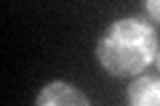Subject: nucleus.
Returning <instances> with one entry per match:
<instances>
[{"label": "nucleus", "mask_w": 160, "mask_h": 106, "mask_svg": "<svg viewBox=\"0 0 160 106\" xmlns=\"http://www.w3.org/2000/svg\"><path fill=\"white\" fill-rule=\"evenodd\" d=\"M35 106H91L88 95L67 80H51L40 88Z\"/></svg>", "instance_id": "nucleus-2"}, {"label": "nucleus", "mask_w": 160, "mask_h": 106, "mask_svg": "<svg viewBox=\"0 0 160 106\" xmlns=\"http://www.w3.org/2000/svg\"><path fill=\"white\" fill-rule=\"evenodd\" d=\"M160 50L158 32L139 16L115 19L96 40V61L109 77H139L155 64Z\"/></svg>", "instance_id": "nucleus-1"}, {"label": "nucleus", "mask_w": 160, "mask_h": 106, "mask_svg": "<svg viewBox=\"0 0 160 106\" xmlns=\"http://www.w3.org/2000/svg\"><path fill=\"white\" fill-rule=\"evenodd\" d=\"M128 106H160V77L139 74L126 90Z\"/></svg>", "instance_id": "nucleus-3"}, {"label": "nucleus", "mask_w": 160, "mask_h": 106, "mask_svg": "<svg viewBox=\"0 0 160 106\" xmlns=\"http://www.w3.org/2000/svg\"><path fill=\"white\" fill-rule=\"evenodd\" d=\"M144 11H147V16L152 21H160V0H147L144 3Z\"/></svg>", "instance_id": "nucleus-4"}, {"label": "nucleus", "mask_w": 160, "mask_h": 106, "mask_svg": "<svg viewBox=\"0 0 160 106\" xmlns=\"http://www.w3.org/2000/svg\"><path fill=\"white\" fill-rule=\"evenodd\" d=\"M155 64H158V67H160V50H158V58H155Z\"/></svg>", "instance_id": "nucleus-5"}]
</instances>
